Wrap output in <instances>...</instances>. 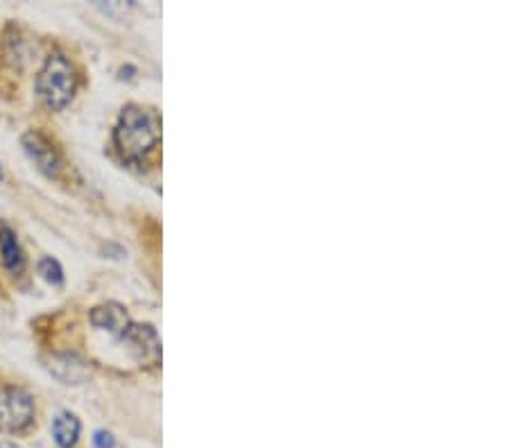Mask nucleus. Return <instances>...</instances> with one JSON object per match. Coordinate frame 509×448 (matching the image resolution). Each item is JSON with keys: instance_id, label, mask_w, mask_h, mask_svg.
<instances>
[{"instance_id": "1", "label": "nucleus", "mask_w": 509, "mask_h": 448, "mask_svg": "<svg viewBox=\"0 0 509 448\" xmlns=\"http://www.w3.org/2000/svg\"><path fill=\"white\" fill-rule=\"evenodd\" d=\"M115 148L120 156L136 164L147 156L161 140V116L143 105H127L120 111L114 132Z\"/></svg>"}, {"instance_id": "2", "label": "nucleus", "mask_w": 509, "mask_h": 448, "mask_svg": "<svg viewBox=\"0 0 509 448\" xmlns=\"http://www.w3.org/2000/svg\"><path fill=\"white\" fill-rule=\"evenodd\" d=\"M76 68L64 55H51L36 75V93L48 109L61 111L76 93Z\"/></svg>"}, {"instance_id": "3", "label": "nucleus", "mask_w": 509, "mask_h": 448, "mask_svg": "<svg viewBox=\"0 0 509 448\" xmlns=\"http://www.w3.org/2000/svg\"><path fill=\"white\" fill-rule=\"evenodd\" d=\"M35 421V398L20 388L0 389V430L10 435L26 433Z\"/></svg>"}, {"instance_id": "4", "label": "nucleus", "mask_w": 509, "mask_h": 448, "mask_svg": "<svg viewBox=\"0 0 509 448\" xmlns=\"http://www.w3.org/2000/svg\"><path fill=\"white\" fill-rule=\"evenodd\" d=\"M120 340L127 344L131 358L140 367H159L161 340L155 326H150V324H130L125 333L120 335Z\"/></svg>"}, {"instance_id": "5", "label": "nucleus", "mask_w": 509, "mask_h": 448, "mask_svg": "<svg viewBox=\"0 0 509 448\" xmlns=\"http://www.w3.org/2000/svg\"><path fill=\"white\" fill-rule=\"evenodd\" d=\"M23 148H26L28 156L35 161V165L45 174V177H51V180H57V177H60L61 172L60 152H57L55 145L45 139L41 132H28V134L23 136Z\"/></svg>"}, {"instance_id": "6", "label": "nucleus", "mask_w": 509, "mask_h": 448, "mask_svg": "<svg viewBox=\"0 0 509 448\" xmlns=\"http://www.w3.org/2000/svg\"><path fill=\"white\" fill-rule=\"evenodd\" d=\"M91 324L95 329L107 331L111 335H123L127 331V326L131 324L130 313L125 310V306L115 304V301H109V304H102L98 308L91 310Z\"/></svg>"}, {"instance_id": "7", "label": "nucleus", "mask_w": 509, "mask_h": 448, "mask_svg": "<svg viewBox=\"0 0 509 448\" xmlns=\"http://www.w3.org/2000/svg\"><path fill=\"white\" fill-rule=\"evenodd\" d=\"M48 369H51L52 376L60 379L64 385H80L91 376L89 364H86L82 358H77L76 354L52 356Z\"/></svg>"}, {"instance_id": "8", "label": "nucleus", "mask_w": 509, "mask_h": 448, "mask_svg": "<svg viewBox=\"0 0 509 448\" xmlns=\"http://www.w3.org/2000/svg\"><path fill=\"white\" fill-rule=\"evenodd\" d=\"M0 256H3V265L10 274H20L26 268V256L20 249L16 234L12 229H0Z\"/></svg>"}, {"instance_id": "9", "label": "nucleus", "mask_w": 509, "mask_h": 448, "mask_svg": "<svg viewBox=\"0 0 509 448\" xmlns=\"http://www.w3.org/2000/svg\"><path fill=\"white\" fill-rule=\"evenodd\" d=\"M82 423L76 414L61 412L57 414L55 421H52V439L60 448H73L80 439Z\"/></svg>"}, {"instance_id": "10", "label": "nucleus", "mask_w": 509, "mask_h": 448, "mask_svg": "<svg viewBox=\"0 0 509 448\" xmlns=\"http://www.w3.org/2000/svg\"><path fill=\"white\" fill-rule=\"evenodd\" d=\"M39 274L52 285H61V281H64V269H61V265L55 259H41Z\"/></svg>"}, {"instance_id": "11", "label": "nucleus", "mask_w": 509, "mask_h": 448, "mask_svg": "<svg viewBox=\"0 0 509 448\" xmlns=\"http://www.w3.org/2000/svg\"><path fill=\"white\" fill-rule=\"evenodd\" d=\"M93 446L95 448H114L115 446L114 435L107 433V430H98V433L93 435Z\"/></svg>"}, {"instance_id": "12", "label": "nucleus", "mask_w": 509, "mask_h": 448, "mask_svg": "<svg viewBox=\"0 0 509 448\" xmlns=\"http://www.w3.org/2000/svg\"><path fill=\"white\" fill-rule=\"evenodd\" d=\"M0 448H20V446H16L14 442H0Z\"/></svg>"}, {"instance_id": "13", "label": "nucleus", "mask_w": 509, "mask_h": 448, "mask_svg": "<svg viewBox=\"0 0 509 448\" xmlns=\"http://www.w3.org/2000/svg\"><path fill=\"white\" fill-rule=\"evenodd\" d=\"M0 181H3V165H0Z\"/></svg>"}]
</instances>
